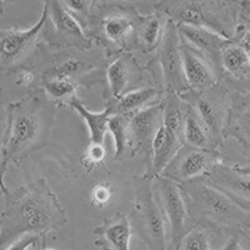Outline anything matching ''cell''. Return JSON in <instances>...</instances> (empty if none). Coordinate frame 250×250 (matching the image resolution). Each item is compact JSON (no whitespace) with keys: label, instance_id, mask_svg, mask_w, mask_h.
<instances>
[{"label":"cell","instance_id":"28","mask_svg":"<svg viewBox=\"0 0 250 250\" xmlns=\"http://www.w3.org/2000/svg\"><path fill=\"white\" fill-rule=\"evenodd\" d=\"M82 83L66 77H46L40 79V88L55 104H66L74 97Z\"/></svg>","mask_w":250,"mask_h":250},{"label":"cell","instance_id":"17","mask_svg":"<svg viewBox=\"0 0 250 250\" xmlns=\"http://www.w3.org/2000/svg\"><path fill=\"white\" fill-rule=\"evenodd\" d=\"M203 179L250 213V175L223 162L216 164Z\"/></svg>","mask_w":250,"mask_h":250},{"label":"cell","instance_id":"20","mask_svg":"<svg viewBox=\"0 0 250 250\" xmlns=\"http://www.w3.org/2000/svg\"><path fill=\"white\" fill-rule=\"evenodd\" d=\"M164 90L160 86L148 85L125 94L119 99H110L105 102V108L113 115L131 117L149 106L156 105L164 98Z\"/></svg>","mask_w":250,"mask_h":250},{"label":"cell","instance_id":"15","mask_svg":"<svg viewBox=\"0 0 250 250\" xmlns=\"http://www.w3.org/2000/svg\"><path fill=\"white\" fill-rule=\"evenodd\" d=\"M145 68L139 64L131 53L117 57L106 66L105 78L108 84L109 98L119 99L125 94L143 88L145 82Z\"/></svg>","mask_w":250,"mask_h":250},{"label":"cell","instance_id":"37","mask_svg":"<svg viewBox=\"0 0 250 250\" xmlns=\"http://www.w3.org/2000/svg\"><path fill=\"white\" fill-rule=\"evenodd\" d=\"M243 230H244L245 235L248 236V239H249V242H250V214H249V218H248L247 223H245V227Z\"/></svg>","mask_w":250,"mask_h":250},{"label":"cell","instance_id":"2","mask_svg":"<svg viewBox=\"0 0 250 250\" xmlns=\"http://www.w3.org/2000/svg\"><path fill=\"white\" fill-rule=\"evenodd\" d=\"M57 104L42 88L6 106L5 130L1 137V180L12 167H19L34 151L46 146L55 118Z\"/></svg>","mask_w":250,"mask_h":250},{"label":"cell","instance_id":"34","mask_svg":"<svg viewBox=\"0 0 250 250\" xmlns=\"http://www.w3.org/2000/svg\"><path fill=\"white\" fill-rule=\"evenodd\" d=\"M9 74H10L12 83L17 86L33 85L35 80H37V77H39L37 71L29 65H21L15 69H12V70H9Z\"/></svg>","mask_w":250,"mask_h":250},{"label":"cell","instance_id":"4","mask_svg":"<svg viewBox=\"0 0 250 250\" xmlns=\"http://www.w3.org/2000/svg\"><path fill=\"white\" fill-rule=\"evenodd\" d=\"M180 188L190 227L200 225L218 234L244 229L249 211L244 210L204 179L184 183L180 184Z\"/></svg>","mask_w":250,"mask_h":250},{"label":"cell","instance_id":"9","mask_svg":"<svg viewBox=\"0 0 250 250\" xmlns=\"http://www.w3.org/2000/svg\"><path fill=\"white\" fill-rule=\"evenodd\" d=\"M180 97L195 109L210 134L215 148L219 149L224 140V130L231 104V95L227 86L219 82L204 91L190 90Z\"/></svg>","mask_w":250,"mask_h":250},{"label":"cell","instance_id":"25","mask_svg":"<svg viewBox=\"0 0 250 250\" xmlns=\"http://www.w3.org/2000/svg\"><path fill=\"white\" fill-rule=\"evenodd\" d=\"M74 111H77L78 115L85 122L86 126L89 129V137H90V143H97V144H104L105 135L108 133V124L109 119L111 118V114L108 109H104L102 111L94 113L89 110L85 106L84 102L77 97L69 102L68 104Z\"/></svg>","mask_w":250,"mask_h":250},{"label":"cell","instance_id":"39","mask_svg":"<svg viewBox=\"0 0 250 250\" xmlns=\"http://www.w3.org/2000/svg\"><path fill=\"white\" fill-rule=\"evenodd\" d=\"M243 44H244L245 49H247V53L248 55H249V59H250V42H242Z\"/></svg>","mask_w":250,"mask_h":250},{"label":"cell","instance_id":"35","mask_svg":"<svg viewBox=\"0 0 250 250\" xmlns=\"http://www.w3.org/2000/svg\"><path fill=\"white\" fill-rule=\"evenodd\" d=\"M44 242L45 240L43 238H40V236L34 235V234H28V235H24L18 239L17 242L13 243L6 250H28L29 248L35 247L37 244L43 245Z\"/></svg>","mask_w":250,"mask_h":250},{"label":"cell","instance_id":"33","mask_svg":"<svg viewBox=\"0 0 250 250\" xmlns=\"http://www.w3.org/2000/svg\"><path fill=\"white\" fill-rule=\"evenodd\" d=\"M113 198V187L106 182L97 183L91 188V204L97 208H105Z\"/></svg>","mask_w":250,"mask_h":250},{"label":"cell","instance_id":"7","mask_svg":"<svg viewBox=\"0 0 250 250\" xmlns=\"http://www.w3.org/2000/svg\"><path fill=\"white\" fill-rule=\"evenodd\" d=\"M37 59L30 68L39 74L40 79L46 77H66L86 84L83 78L90 77L93 71L105 66L106 55L104 51L80 50L73 48H49L39 44Z\"/></svg>","mask_w":250,"mask_h":250},{"label":"cell","instance_id":"32","mask_svg":"<svg viewBox=\"0 0 250 250\" xmlns=\"http://www.w3.org/2000/svg\"><path fill=\"white\" fill-rule=\"evenodd\" d=\"M106 159V149L104 144L90 143L86 146L85 153L83 155V165L88 170H91L95 167H99Z\"/></svg>","mask_w":250,"mask_h":250},{"label":"cell","instance_id":"22","mask_svg":"<svg viewBox=\"0 0 250 250\" xmlns=\"http://www.w3.org/2000/svg\"><path fill=\"white\" fill-rule=\"evenodd\" d=\"M183 145H184V140L176 138L175 135L169 133L164 126H162L154 140L151 158L148 163V170L144 175L150 179H155L156 176L162 175L164 169L168 167L169 163L173 160Z\"/></svg>","mask_w":250,"mask_h":250},{"label":"cell","instance_id":"31","mask_svg":"<svg viewBox=\"0 0 250 250\" xmlns=\"http://www.w3.org/2000/svg\"><path fill=\"white\" fill-rule=\"evenodd\" d=\"M62 4L85 31L88 28L93 1H89V0H64Z\"/></svg>","mask_w":250,"mask_h":250},{"label":"cell","instance_id":"3","mask_svg":"<svg viewBox=\"0 0 250 250\" xmlns=\"http://www.w3.org/2000/svg\"><path fill=\"white\" fill-rule=\"evenodd\" d=\"M143 15L122 1H93L85 34L106 58L138 50V31Z\"/></svg>","mask_w":250,"mask_h":250},{"label":"cell","instance_id":"13","mask_svg":"<svg viewBox=\"0 0 250 250\" xmlns=\"http://www.w3.org/2000/svg\"><path fill=\"white\" fill-rule=\"evenodd\" d=\"M219 163H223L219 151L203 150L184 144L164 169L162 176L169 178L178 184H184L203 179Z\"/></svg>","mask_w":250,"mask_h":250},{"label":"cell","instance_id":"16","mask_svg":"<svg viewBox=\"0 0 250 250\" xmlns=\"http://www.w3.org/2000/svg\"><path fill=\"white\" fill-rule=\"evenodd\" d=\"M178 31L183 45L204 58L223 79L224 73L222 69V53L230 39L198 26L178 25Z\"/></svg>","mask_w":250,"mask_h":250},{"label":"cell","instance_id":"12","mask_svg":"<svg viewBox=\"0 0 250 250\" xmlns=\"http://www.w3.org/2000/svg\"><path fill=\"white\" fill-rule=\"evenodd\" d=\"M154 190L168 220L169 250H171L190 228L184 195L180 184L162 175L154 179Z\"/></svg>","mask_w":250,"mask_h":250},{"label":"cell","instance_id":"26","mask_svg":"<svg viewBox=\"0 0 250 250\" xmlns=\"http://www.w3.org/2000/svg\"><path fill=\"white\" fill-rule=\"evenodd\" d=\"M163 126L176 138L184 140L187 103L179 94L165 93L163 98Z\"/></svg>","mask_w":250,"mask_h":250},{"label":"cell","instance_id":"8","mask_svg":"<svg viewBox=\"0 0 250 250\" xmlns=\"http://www.w3.org/2000/svg\"><path fill=\"white\" fill-rule=\"evenodd\" d=\"M145 70L151 77L159 71V86L164 93L183 94L190 91L184 73V62L182 55V40L178 31V25L169 20L165 37L156 54L145 65Z\"/></svg>","mask_w":250,"mask_h":250},{"label":"cell","instance_id":"18","mask_svg":"<svg viewBox=\"0 0 250 250\" xmlns=\"http://www.w3.org/2000/svg\"><path fill=\"white\" fill-rule=\"evenodd\" d=\"M133 231L130 215L115 213L94 229V244L103 250H130Z\"/></svg>","mask_w":250,"mask_h":250},{"label":"cell","instance_id":"41","mask_svg":"<svg viewBox=\"0 0 250 250\" xmlns=\"http://www.w3.org/2000/svg\"><path fill=\"white\" fill-rule=\"evenodd\" d=\"M43 250H55V249H43Z\"/></svg>","mask_w":250,"mask_h":250},{"label":"cell","instance_id":"5","mask_svg":"<svg viewBox=\"0 0 250 250\" xmlns=\"http://www.w3.org/2000/svg\"><path fill=\"white\" fill-rule=\"evenodd\" d=\"M176 25H190L211 30L233 40L238 3L218 0H167L154 5Z\"/></svg>","mask_w":250,"mask_h":250},{"label":"cell","instance_id":"14","mask_svg":"<svg viewBox=\"0 0 250 250\" xmlns=\"http://www.w3.org/2000/svg\"><path fill=\"white\" fill-rule=\"evenodd\" d=\"M163 102V100H162ZM149 106L130 117L129 125V155L145 156L149 163L154 140L163 126V103Z\"/></svg>","mask_w":250,"mask_h":250},{"label":"cell","instance_id":"38","mask_svg":"<svg viewBox=\"0 0 250 250\" xmlns=\"http://www.w3.org/2000/svg\"><path fill=\"white\" fill-rule=\"evenodd\" d=\"M236 168H238L239 170L242 171V173L250 175V165H247V167H236Z\"/></svg>","mask_w":250,"mask_h":250},{"label":"cell","instance_id":"6","mask_svg":"<svg viewBox=\"0 0 250 250\" xmlns=\"http://www.w3.org/2000/svg\"><path fill=\"white\" fill-rule=\"evenodd\" d=\"M133 183L134 202L130 211L133 230L149 250H169L167 239L168 220L154 190V179L135 175Z\"/></svg>","mask_w":250,"mask_h":250},{"label":"cell","instance_id":"11","mask_svg":"<svg viewBox=\"0 0 250 250\" xmlns=\"http://www.w3.org/2000/svg\"><path fill=\"white\" fill-rule=\"evenodd\" d=\"M48 20V4L44 3L40 19L26 30L1 29L0 35V62L3 70H12L25 64L26 59L35 54L39 40Z\"/></svg>","mask_w":250,"mask_h":250},{"label":"cell","instance_id":"1","mask_svg":"<svg viewBox=\"0 0 250 250\" xmlns=\"http://www.w3.org/2000/svg\"><path fill=\"white\" fill-rule=\"evenodd\" d=\"M3 190L0 214V242L9 244L19 236L34 234L45 240L46 235L65 227L68 218L57 194L44 178Z\"/></svg>","mask_w":250,"mask_h":250},{"label":"cell","instance_id":"24","mask_svg":"<svg viewBox=\"0 0 250 250\" xmlns=\"http://www.w3.org/2000/svg\"><path fill=\"white\" fill-rule=\"evenodd\" d=\"M222 69L224 75L236 80L250 78V59L244 44L230 40L222 53Z\"/></svg>","mask_w":250,"mask_h":250},{"label":"cell","instance_id":"27","mask_svg":"<svg viewBox=\"0 0 250 250\" xmlns=\"http://www.w3.org/2000/svg\"><path fill=\"white\" fill-rule=\"evenodd\" d=\"M184 144L190 145L193 148L203 149V150H216L207 126L200 119L195 109L187 103V114H185L184 125Z\"/></svg>","mask_w":250,"mask_h":250},{"label":"cell","instance_id":"29","mask_svg":"<svg viewBox=\"0 0 250 250\" xmlns=\"http://www.w3.org/2000/svg\"><path fill=\"white\" fill-rule=\"evenodd\" d=\"M218 233L200 225H193L171 250H216L214 235Z\"/></svg>","mask_w":250,"mask_h":250},{"label":"cell","instance_id":"36","mask_svg":"<svg viewBox=\"0 0 250 250\" xmlns=\"http://www.w3.org/2000/svg\"><path fill=\"white\" fill-rule=\"evenodd\" d=\"M220 250H247L244 248V245L242 244V240H240V236L238 234H234L230 238L228 239L227 243L222 247Z\"/></svg>","mask_w":250,"mask_h":250},{"label":"cell","instance_id":"21","mask_svg":"<svg viewBox=\"0 0 250 250\" xmlns=\"http://www.w3.org/2000/svg\"><path fill=\"white\" fill-rule=\"evenodd\" d=\"M182 55L185 78L191 91H204L222 82V78L204 58L183 44Z\"/></svg>","mask_w":250,"mask_h":250},{"label":"cell","instance_id":"40","mask_svg":"<svg viewBox=\"0 0 250 250\" xmlns=\"http://www.w3.org/2000/svg\"><path fill=\"white\" fill-rule=\"evenodd\" d=\"M244 42H250V33H249V35H248L247 38H245V40Z\"/></svg>","mask_w":250,"mask_h":250},{"label":"cell","instance_id":"23","mask_svg":"<svg viewBox=\"0 0 250 250\" xmlns=\"http://www.w3.org/2000/svg\"><path fill=\"white\" fill-rule=\"evenodd\" d=\"M169 19L159 12L143 15L138 31V50L143 54H153L162 45Z\"/></svg>","mask_w":250,"mask_h":250},{"label":"cell","instance_id":"30","mask_svg":"<svg viewBox=\"0 0 250 250\" xmlns=\"http://www.w3.org/2000/svg\"><path fill=\"white\" fill-rule=\"evenodd\" d=\"M129 125L130 117L113 115L109 119L108 130L114 139V159L123 160L129 154Z\"/></svg>","mask_w":250,"mask_h":250},{"label":"cell","instance_id":"10","mask_svg":"<svg viewBox=\"0 0 250 250\" xmlns=\"http://www.w3.org/2000/svg\"><path fill=\"white\" fill-rule=\"evenodd\" d=\"M48 20L42 34V42L49 48H73L80 50H90L94 43L86 37L84 29L80 26L70 13L66 10L62 1L49 0Z\"/></svg>","mask_w":250,"mask_h":250},{"label":"cell","instance_id":"19","mask_svg":"<svg viewBox=\"0 0 250 250\" xmlns=\"http://www.w3.org/2000/svg\"><path fill=\"white\" fill-rule=\"evenodd\" d=\"M225 138H233L244 154L250 156V91L231 94V104L224 130Z\"/></svg>","mask_w":250,"mask_h":250}]
</instances>
